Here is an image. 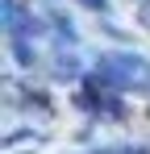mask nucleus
Instances as JSON below:
<instances>
[{"label":"nucleus","mask_w":150,"mask_h":154,"mask_svg":"<svg viewBox=\"0 0 150 154\" xmlns=\"http://www.w3.org/2000/svg\"><path fill=\"white\" fill-rule=\"evenodd\" d=\"M58 75H79V63H75L71 54H63V58H58Z\"/></svg>","instance_id":"nucleus-2"},{"label":"nucleus","mask_w":150,"mask_h":154,"mask_svg":"<svg viewBox=\"0 0 150 154\" xmlns=\"http://www.w3.org/2000/svg\"><path fill=\"white\" fill-rule=\"evenodd\" d=\"M13 50H17V63H21V67H33V63H38V50H33L29 42H21L17 33H13Z\"/></svg>","instance_id":"nucleus-1"},{"label":"nucleus","mask_w":150,"mask_h":154,"mask_svg":"<svg viewBox=\"0 0 150 154\" xmlns=\"http://www.w3.org/2000/svg\"><path fill=\"white\" fill-rule=\"evenodd\" d=\"M96 154H146V150H133V146H121V150H96Z\"/></svg>","instance_id":"nucleus-3"},{"label":"nucleus","mask_w":150,"mask_h":154,"mask_svg":"<svg viewBox=\"0 0 150 154\" xmlns=\"http://www.w3.org/2000/svg\"><path fill=\"white\" fill-rule=\"evenodd\" d=\"M88 4H104V0H88Z\"/></svg>","instance_id":"nucleus-4"}]
</instances>
